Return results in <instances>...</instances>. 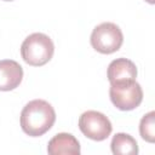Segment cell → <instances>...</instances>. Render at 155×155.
Instances as JSON below:
<instances>
[{
    "label": "cell",
    "mask_w": 155,
    "mask_h": 155,
    "mask_svg": "<svg viewBox=\"0 0 155 155\" xmlns=\"http://www.w3.org/2000/svg\"><path fill=\"white\" fill-rule=\"evenodd\" d=\"M56 121L53 107L44 99H33L21 113L22 131L30 137H40L51 130Z\"/></svg>",
    "instance_id": "6da1fadb"
},
{
    "label": "cell",
    "mask_w": 155,
    "mask_h": 155,
    "mask_svg": "<svg viewBox=\"0 0 155 155\" xmlns=\"http://www.w3.org/2000/svg\"><path fill=\"white\" fill-rule=\"evenodd\" d=\"M54 53V45L51 38L44 33H33L24 39L21 45L23 61L33 67L45 65Z\"/></svg>",
    "instance_id": "7a4b0ae2"
},
{
    "label": "cell",
    "mask_w": 155,
    "mask_h": 155,
    "mask_svg": "<svg viewBox=\"0 0 155 155\" xmlns=\"http://www.w3.org/2000/svg\"><path fill=\"white\" fill-rule=\"evenodd\" d=\"M90 41L97 52L110 54L120 50L124 42V34L115 23L103 22L94 27L91 33Z\"/></svg>",
    "instance_id": "3957f363"
},
{
    "label": "cell",
    "mask_w": 155,
    "mask_h": 155,
    "mask_svg": "<svg viewBox=\"0 0 155 155\" xmlns=\"http://www.w3.org/2000/svg\"><path fill=\"white\" fill-rule=\"evenodd\" d=\"M109 97L111 103L122 111H130L139 107L143 101V90L136 80L110 84Z\"/></svg>",
    "instance_id": "277c9868"
},
{
    "label": "cell",
    "mask_w": 155,
    "mask_h": 155,
    "mask_svg": "<svg viewBox=\"0 0 155 155\" xmlns=\"http://www.w3.org/2000/svg\"><path fill=\"white\" fill-rule=\"evenodd\" d=\"M79 128L85 137L96 142L107 139L113 131L110 120L103 113L97 110H87L82 113L79 117Z\"/></svg>",
    "instance_id": "5b68a950"
},
{
    "label": "cell",
    "mask_w": 155,
    "mask_h": 155,
    "mask_svg": "<svg viewBox=\"0 0 155 155\" xmlns=\"http://www.w3.org/2000/svg\"><path fill=\"white\" fill-rule=\"evenodd\" d=\"M23 79V68L13 59L0 61V91H12Z\"/></svg>",
    "instance_id": "8992f818"
},
{
    "label": "cell",
    "mask_w": 155,
    "mask_h": 155,
    "mask_svg": "<svg viewBox=\"0 0 155 155\" xmlns=\"http://www.w3.org/2000/svg\"><path fill=\"white\" fill-rule=\"evenodd\" d=\"M137 74L136 64L127 58H116L111 61L107 70V76L110 84L136 80Z\"/></svg>",
    "instance_id": "52a82bcc"
},
{
    "label": "cell",
    "mask_w": 155,
    "mask_h": 155,
    "mask_svg": "<svg viewBox=\"0 0 155 155\" xmlns=\"http://www.w3.org/2000/svg\"><path fill=\"white\" fill-rule=\"evenodd\" d=\"M47 153L50 155H61L70 154L79 155L81 153L79 140L71 133H57L53 138L50 139L47 144Z\"/></svg>",
    "instance_id": "ba28073f"
},
{
    "label": "cell",
    "mask_w": 155,
    "mask_h": 155,
    "mask_svg": "<svg viewBox=\"0 0 155 155\" xmlns=\"http://www.w3.org/2000/svg\"><path fill=\"white\" fill-rule=\"evenodd\" d=\"M111 153L115 155H137L138 154V144L137 140L130 136L128 133L119 132L116 133L110 143Z\"/></svg>",
    "instance_id": "9c48e42d"
},
{
    "label": "cell",
    "mask_w": 155,
    "mask_h": 155,
    "mask_svg": "<svg viewBox=\"0 0 155 155\" xmlns=\"http://www.w3.org/2000/svg\"><path fill=\"white\" fill-rule=\"evenodd\" d=\"M139 134L144 140L149 143L155 142V111L151 110L140 119Z\"/></svg>",
    "instance_id": "30bf717a"
},
{
    "label": "cell",
    "mask_w": 155,
    "mask_h": 155,
    "mask_svg": "<svg viewBox=\"0 0 155 155\" xmlns=\"http://www.w3.org/2000/svg\"><path fill=\"white\" fill-rule=\"evenodd\" d=\"M145 1H148V2H149V4H151V5H153V4H155V0H145Z\"/></svg>",
    "instance_id": "8fae6325"
},
{
    "label": "cell",
    "mask_w": 155,
    "mask_h": 155,
    "mask_svg": "<svg viewBox=\"0 0 155 155\" xmlns=\"http://www.w3.org/2000/svg\"><path fill=\"white\" fill-rule=\"evenodd\" d=\"M4 1H12V0H4Z\"/></svg>",
    "instance_id": "7c38bea8"
}]
</instances>
